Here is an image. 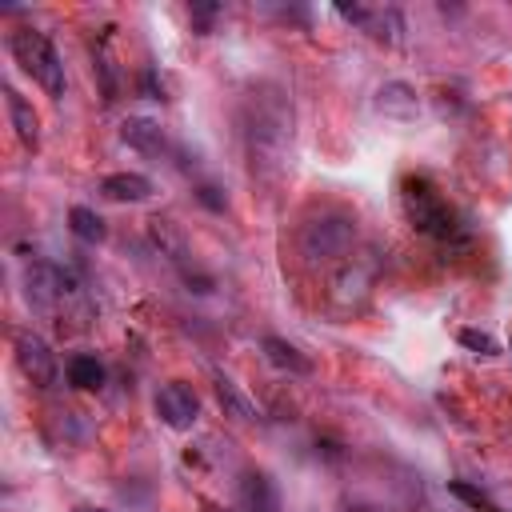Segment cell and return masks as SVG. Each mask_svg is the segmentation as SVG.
Here are the masks:
<instances>
[{
    "label": "cell",
    "instance_id": "cell-1",
    "mask_svg": "<svg viewBox=\"0 0 512 512\" xmlns=\"http://www.w3.org/2000/svg\"><path fill=\"white\" fill-rule=\"evenodd\" d=\"M400 212H404V220L416 232H424L432 240H456V236H464L456 208L424 176H404L400 180Z\"/></svg>",
    "mask_w": 512,
    "mask_h": 512
},
{
    "label": "cell",
    "instance_id": "cell-2",
    "mask_svg": "<svg viewBox=\"0 0 512 512\" xmlns=\"http://www.w3.org/2000/svg\"><path fill=\"white\" fill-rule=\"evenodd\" d=\"M8 48H12L16 64H20V68H24V72H28L52 100L64 96V88H68L64 60H60L56 44H52L44 32H36V28H16V32L8 36Z\"/></svg>",
    "mask_w": 512,
    "mask_h": 512
},
{
    "label": "cell",
    "instance_id": "cell-3",
    "mask_svg": "<svg viewBox=\"0 0 512 512\" xmlns=\"http://www.w3.org/2000/svg\"><path fill=\"white\" fill-rule=\"evenodd\" d=\"M352 232H356V228H352V216H344V212H324L320 220L304 224L300 248H304L308 260H328V256H340V252L348 248Z\"/></svg>",
    "mask_w": 512,
    "mask_h": 512
},
{
    "label": "cell",
    "instance_id": "cell-4",
    "mask_svg": "<svg viewBox=\"0 0 512 512\" xmlns=\"http://www.w3.org/2000/svg\"><path fill=\"white\" fill-rule=\"evenodd\" d=\"M12 356H16V368L24 372L28 384L52 388V380H56V356H52V348H48V340L40 332H16L12 336Z\"/></svg>",
    "mask_w": 512,
    "mask_h": 512
},
{
    "label": "cell",
    "instance_id": "cell-5",
    "mask_svg": "<svg viewBox=\"0 0 512 512\" xmlns=\"http://www.w3.org/2000/svg\"><path fill=\"white\" fill-rule=\"evenodd\" d=\"M156 416H160L168 428L188 432V428L196 424V416H200V400H196V392H192L188 384L172 380V384H164V388L156 392Z\"/></svg>",
    "mask_w": 512,
    "mask_h": 512
},
{
    "label": "cell",
    "instance_id": "cell-6",
    "mask_svg": "<svg viewBox=\"0 0 512 512\" xmlns=\"http://www.w3.org/2000/svg\"><path fill=\"white\" fill-rule=\"evenodd\" d=\"M120 140H124L128 148H136L140 156H164V152H168L164 128H160L156 120H148V116H128V120L120 124Z\"/></svg>",
    "mask_w": 512,
    "mask_h": 512
},
{
    "label": "cell",
    "instance_id": "cell-7",
    "mask_svg": "<svg viewBox=\"0 0 512 512\" xmlns=\"http://www.w3.org/2000/svg\"><path fill=\"white\" fill-rule=\"evenodd\" d=\"M4 108H8V120H12L16 140H20L24 148H36V144H40V116H36V108H32L12 84H4Z\"/></svg>",
    "mask_w": 512,
    "mask_h": 512
},
{
    "label": "cell",
    "instance_id": "cell-8",
    "mask_svg": "<svg viewBox=\"0 0 512 512\" xmlns=\"http://www.w3.org/2000/svg\"><path fill=\"white\" fill-rule=\"evenodd\" d=\"M100 192H104L108 200H116V204H144V200L156 192V184H152L144 172H108V176L100 180Z\"/></svg>",
    "mask_w": 512,
    "mask_h": 512
},
{
    "label": "cell",
    "instance_id": "cell-9",
    "mask_svg": "<svg viewBox=\"0 0 512 512\" xmlns=\"http://www.w3.org/2000/svg\"><path fill=\"white\" fill-rule=\"evenodd\" d=\"M376 108H380L384 116H392V120H412L416 108H420V100H416V88H412V84L388 80V84L376 88Z\"/></svg>",
    "mask_w": 512,
    "mask_h": 512
},
{
    "label": "cell",
    "instance_id": "cell-10",
    "mask_svg": "<svg viewBox=\"0 0 512 512\" xmlns=\"http://www.w3.org/2000/svg\"><path fill=\"white\" fill-rule=\"evenodd\" d=\"M260 348H264L268 364L280 368V372H288V376H308V372H312V360H308L296 344H288L284 336H264Z\"/></svg>",
    "mask_w": 512,
    "mask_h": 512
},
{
    "label": "cell",
    "instance_id": "cell-11",
    "mask_svg": "<svg viewBox=\"0 0 512 512\" xmlns=\"http://www.w3.org/2000/svg\"><path fill=\"white\" fill-rule=\"evenodd\" d=\"M212 392H216V400H220V408L228 412V416H236V420H256V404L240 392V384L236 380H228L224 372H216V380H212Z\"/></svg>",
    "mask_w": 512,
    "mask_h": 512
},
{
    "label": "cell",
    "instance_id": "cell-12",
    "mask_svg": "<svg viewBox=\"0 0 512 512\" xmlns=\"http://www.w3.org/2000/svg\"><path fill=\"white\" fill-rule=\"evenodd\" d=\"M368 36L384 40V44H400V32H404V16L396 8H368L364 24H360Z\"/></svg>",
    "mask_w": 512,
    "mask_h": 512
},
{
    "label": "cell",
    "instance_id": "cell-13",
    "mask_svg": "<svg viewBox=\"0 0 512 512\" xmlns=\"http://www.w3.org/2000/svg\"><path fill=\"white\" fill-rule=\"evenodd\" d=\"M68 228H72V236L84 240V244H104V236H108L104 216L92 212V208H84V204H76V208L68 212Z\"/></svg>",
    "mask_w": 512,
    "mask_h": 512
},
{
    "label": "cell",
    "instance_id": "cell-14",
    "mask_svg": "<svg viewBox=\"0 0 512 512\" xmlns=\"http://www.w3.org/2000/svg\"><path fill=\"white\" fill-rule=\"evenodd\" d=\"M68 384H72V388H84V392L100 388V384H104V364H100L96 356H88V352H76V356L68 360Z\"/></svg>",
    "mask_w": 512,
    "mask_h": 512
},
{
    "label": "cell",
    "instance_id": "cell-15",
    "mask_svg": "<svg viewBox=\"0 0 512 512\" xmlns=\"http://www.w3.org/2000/svg\"><path fill=\"white\" fill-rule=\"evenodd\" d=\"M244 508L248 512H276V488L264 472H248L244 476Z\"/></svg>",
    "mask_w": 512,
    "mask_h": 512
},
{
    "label": "cell",
    "instance_id": "cell-16",
    "mask_svg": "<svg viewBox=\"0 0 512 512\" xmlns=\"http://www.w3.org/2000/svg\"><path fill=\"white\" fill-rule=\"evenodd\" d=\"M456 340H460L468 352H476V356H496V352H500L496 336H492V332H480V328H460Z\"/></svg>",
    "mask_w": 512,
    "mask_h": 512
},
{
    "label": "cell",
    "instance_id": "cell-17",
    "mask_svg": "<svg viewBox=\"0 0 512 512\" xmlns=\"http://www.w3.org/2000/svg\"><path fill=\"white\" fill-rule=\"evenodd\" d=\"M448 492H452V496H460L464 504L480 508V512H488V508H492L488 492H484V488H476V484H464V480H448Z\"/></svg>",
    "mask_w": 512,
    "mask_h": 512
},
{
    "label": "cell",
    "instance_id": "cell-18",
    "mask_svg": "<svg viewBox=\"0 0 512 512\" xmlns=\"http://www.w3.org/2000/svg\"><path fill=\"white\" fill-rule=\"evenodd\" d=\"M196 200H200L208 212H224V208H228V196H224L216 184H200V188H196Z\"/></svg>",
    "mask_w": 512,
    "mask_h": 512
},
{
    "label": "cell",
    "instance_id": "cell-19",
    "mask_svg": "<svg viewBox=\"0 0 512 512\" xmlns=\"http://www.w3.org/2000/svg\"><path fill=\"white\" fill-rule=\"evenodd\" d=\"M220 12V4H188V16L200 24V32H208V20Z\"/></svg>",
    "mask_w": 512,
    "mask_h": 512
},
{
    "label": "cell",
    "instance_id": "cell-20",
    "mask_svg": "<svg viewBox=\"0 0 512 512\" xmlns=\"http://www.w3.org/2000/svg\"><path fill=\"white\" fill-rule=\"evenodd\" d=\"M72 512H108V508H88V504H84V508H72Z\"/></svg>",
    "mask_w": 512,
    "mask_h": 512
},
{
    "label": "cell",
    "instance_id": "cell-21",
    "mask_svg": "<svg viewBox=\"0 0 512 512\" xmlns=\"http://www.w3.org/2000/svg\"><path fill=\"white\" fill-rule=\"evenodd\" d=\"M488 512H496V508H488Z\"/></svg>",
    "mask_w": 512,
    "mask_h": 512
}]
</instances>
